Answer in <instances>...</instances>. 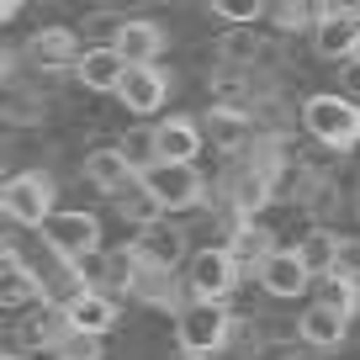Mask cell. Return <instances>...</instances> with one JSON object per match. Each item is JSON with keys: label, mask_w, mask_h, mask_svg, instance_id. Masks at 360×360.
<instances>
[{"label": "cell", "mask_w": 360, "mask_h": 360, "mask_svg": "<svg viewBox=\"0 0 360 360\" xmlns=\"http://www.w3.org/2000/svg\"><path fill=\"white\" fill-rule=\"evenodd\" d=\"M302 127L318 138L323 148H355L360 143V106L339 90H323V96H307L302 101Z\"/></svg>", "instance_id": "6da1fadb"}, {"label": "cell", "mask_w": 360, "mask_h": 360, "mask_svg": "<svg viewBox=\"0 0 360 360\" xmlns=\"http://www.w3.org/2000/svg\"><path fill=\"white\" fill-rule=\"evenodd\" d=\"M53 196H58V186H53L48 169H16V175L0 186V212L11 217L16 228H43L48 217L58 212Z\"/></svg>", "instance_id": "7a4b0ae2"}, {"label": "cell", "mask_w": 360, "mask_h": 360, "mask_svg": "<svg viewBox=\"0 0 360 360\" xmlns=\"http://www.w3.org/2000/svg\"><path fill=\"white\" fill-rule=\"evenodd\" d=\"M228 334H233L228 302H186L175 313V339H180L186 355H207L212 360L217 349H228Z\"/></svg>", "instance_id": "3957f363"}, {"label": "cell", "mask_w": 360, "mask_h": 360, "mask_svg": "<svg viewBox=\"0 0 360 360\" xmlns=\"http://www.w3.org/2000/svg\"><path fill=\"white\" fill-rule=\"evenodd\" d=\"M238 276H244V265H238L223 244H207V249H196L191 265H186V297H191V302H228Z\"/></svg>", "instance_id": "277c9868"}, {"label": "cell", "mask_w": 360, "mask_h": 360, "mask_svg": "<svg viewBox=\"0 0 360 360\" xmlns=\"http://www.w3.org/2000/svg\"><path fill=\"white\" fill-rule=\"evenodd\" d=\"M37 233H43L48 255H58V259H69V265H79L85 255H96V249H101V217L64 207V212H53L43 228H37Z\"/></svg>", "instance_id": "5b68a950"}, {"label": "cell", "mask_w": 360, "mask_h": 360, "mask_svg": "<svg viewBox=\"0 0 360 360\" xmlns=\"http://www.w3.org/2000/svg\"><path fill=\"white\" fill-rule=\"evenodd\" d=\"M143 186L154 191V202L165 212H191V207L207 202V175L196 165H154L143 175Z\"/></svg>", "instance_id": "8992f818"}, {"label": "cell", "mask_w": 360, "mask_h": 360, "mask_svg": "<svg viewBox=\"0 0 360 360\" xmlns=\"http://www.w3.org/2000/svg\"><path fill=\"white\" fill-rule=\"evenodd\" d=\"M79 53H85V37L75 27H37L27 37V64L32 69H64V75H75Z\"/></svg>", "instance_id": "52a82bcc"}, {"label": "cell", "mask_w": 360, "mask_h": 360, "mask_svg": "<svg viewBox=\"0 0 360 360\" xmlns=\"http://www.w3.org/2000/svg\"><path fill=\"white\" fill-rule=\"evenodd\" d=\"M69 328H75V323H69V313H64V307L37 302V307H27V313L16 318L11 339H16V349H58Z\"/></svg>", "instance_id": "ba28073f"}, {"label": "cell", "mask_w": 360, "mask_h": 360, "mask_svg": "<svg viewBox=\"0 0 360 360\" xmlns=\"http://www.w3.org/2000/svg\"><path fill=\"white\" fill-rule=\"evenodd\" d=\"M133 249H138V259H148V265H165V270H175V265H191V233H186V223H154V228H143V233L133 238Z\"/></svg>", "instance_id": "9c48e42d"}, {"label": "cell", "mask_w": 360, "mask_h": 360, "mask_svg": "<svg viewBox=\"0 0 360 360\" xmlns=\"http://www.w3.org/2000/svg\"><path fill=\"white\" fill-rule=\"evenodd\" d=\"M259 286H265V297H276V302H292V297H302L307 286H313V270L302 265L297 249H276V255L259 265Z\"/></svg>", "instance_id": "30bf717a"}, {"label": "cell", "mask_w": 360, "mask_h": 360, "mask_svg": "<svg viewBox=\"0 0 360 360\" xmlns=\"http://www.w3.org/2000/svg\"><path fill=\"white\" fill-rule=\"evenodd\" d=\"M165 96H169V75L159 64H133V69H127V79H122V90H117V101H122L127 112H138V117L159 112Z\"/></svg>", "instance_id": "8fae6325"}, {"label": "cell", "mask_w": 360, "mask_h": 360, "mask_svg": "<svg viewBox=\"0 0 360 360\" xmlns=\"http://www.w3.org/2000/svg\"><path fill=\"white\" fill-rule=\"evenodd\" d=\"M154 133H159V165H196L207 143L196 117H165V122H154Z\"/></svg>", "instance_id": "7c38bea8"}, {"label": "cell", "mask_w": 360, "mask_h": 360, "mask_svg": "<svg viewBox=\"0 0 360 360\" xmlns=\"http://www.w3.org/2000/svg\"><path fill=\"white\" fill-rule=\"evenodd\" d=\"M127 58L117 53V48H85L79 53V64H75V79L85 90H101V96H117L122 90V79H127Z\"/></svg>", "instance_id": "4fadbf2b"}, {"label": "cell", "mask_w": 360, "mask_h": 360, "mask_svg": "<svg viewBox=\"0 0 360 360\" xmlns=\"http://www.w3.org/2000/svg\"><path fill=\"white\" fill-rule=\"evenodd\" d=\"M202 133L212 138V148H223V154H249L255 148V117L249 112H228V106H212V112L202 117Z\"/></svg>", "instance_id": "5bb4252c"}, {"label": "cell", "mask_w": 360, "mask_h": 360, "mask_svg": "<svg viewBox=\"0 0 360 360\" xmlns=\"http://www.w3.org/2000/svg\"><path fill=\"white\" fill-rule=\"evenodd\" d=\"M313 48H318V58H355L360 53V11H334V16H323V22L313 27Z\"/></svg>", "instance_id": "9a60e30c"}, {"label": "cell", "mask_w": 360, "mask_h": 360, "mask_svg": "<svg viewBox=\"0 0 360 360\" xmlns=\"http://www.w3.org/2000/svg\"><path fill=\"white\" fill-rule=\"evenodd\" d=\"M85 180L101 196H117L122 186H133V180H138V169L122 159V148H117V143H101V148H90V154H85Z\"/></svg>", "instance_id": "2e32d148"}, {"label": "cell", "mask_w": 360, "mask_h": 360, "mask_svg": "<svg viewBox=\"0 0 360 360\" xmlns=\"http://www.w3.org/2000/svg\"><path fill=\"white\" fill-rule=\"evenodd\" d=\"M297 255H302V265L313 270V281H328L339 270V255H345V233H334V228H307L302 238H297Z\"/></svg>", "instance_id": "e0dca14e"}, {"label": "cell", "mask_w": 360, "mask_h": 360, "mask_svg": "<svg viewBox=\"0 0 360 360\" xmlns=\"http://www.w3.org/2000/svg\"><path fill=\"white\" fill-rule=\"evenodd\" d=\"M64 313H69V323H75L79 334L106 339V334L117 328V297H112V292H79Z\"/></svg>", "instance_id": "ac0fdd59"}, {"label": "cell", "mask_w": 360, "mask_h": 360, "mask_svg": "<svg viewBox=\"0 0 360 360\" xmlns=\"http://www.w3.org/2000/svg\"><path fill=\"white\" fill-rule=\"evenodd\" d=\"M133 302L143 307H186L180 302V281H175V270L165 265H148V259H138V276H133Z\"/></svg>", "instance_id": "d6986e66"}, {"label": "cell", "mask_w": 360, "mask_h": 360, "mask_svg": "<svg viewBox=\"0 0 360 360\" xmlns=\"http://www.w3.org/2000/svg\"><path fill=\"white\" fill-rule=\"evenodd\" d=\"M297 328H302V345L307 349H339V345H345V334H349V318L334 313V307H323V302H313V307H302Z\"/></svg>", "instance_id": "ffe728a7"}, {"label": "cell", "mask_w": 360, "mask_h": 360, "mask_svg": "<svg viewBox=\"0 0 360 360\" xmlns=\"http://www.w3.org/2000/svg\"><path fill=\"white\" fill-rule=\"evenodd\" d=\"M169 48V32L159 22H148V16H133L122 32V43H117V53L127 58V64H159V53Z\"/></svg>", "instance_id": "44dd1931"}, {"label": "cell", "mask_w": 360, "mask_h": 360, "mask_svg": "<svg viewBox=\"0 0 360 360\" xmlns=\"http://www.w3.org/2000/svg\"><path fill=\"white\" fill-rule=\"evenodd\" d=\"M212 58L223 69H255L259 58H265V37H259L255 27H228V32L212 43Z\"/></svg>", "instance_id": "7402d4cb"}, {"label": "cell", "mask_w": 360, "mask_h": 360, "mask_svg": "<svg viewBox=\"0 0 360 360\" xmlns=\"http://www.w3.org/2000/svg\"><path fill=\"white\" fill-rule=\"evenodd\" d=\"M228 255H233L244 270H259L270 255H276V233H270L265 223H255V217H249V223L233 228V238H228Z\"/></svg>", "instance_id": "603a6c76"}, {"label": "cell", "mask_w": 360, "mask_h": 360, "mask_svg": "<svg viewBox=\"0 0 360 360\" xmlns=\"http://www.w3.org/2000/svg\"><path fill=\"white\" fill-rule=\"evenodd\" d=\"M112 207L122 212V223L138 228V233H143V228H154V223H165V207L154 202V191L143 186V175H138L133 186H122V191L112 196Z\"/></svg>", "instance_id": "cb8c5ba5"}, {"label": "cell", "mask_w": 360, "mask_h": 360, "mask_svg": "<svg viewBox=\"0 0 360 360\" xmlns=\"http://www.w3.org/2000/svg\"><path fill=\"white\" fill-rule=\"evenodd\" d=\"M122 32H127V16L106 11V6H96V11L79 22V37H85V48H117V43H122Z\"/></svg>", "instance_id": "d4e9b609"}, {"label": "cell", "mask_w": 360, "mask_h": 360, "mask_svg": "<svg viewBox=\"0 0 360 360\" xmlns=\"http://www.w3.org/2000/svg\"><path fill=\"white\" fill-rule=\"evenodd\" d=\"M270 16L281 32H297V27H318L328 16V0H270Z\"/></svg>", "instance_id": "484cf974"}, {"label": "cell", "mask_w": 360, "mask_h": 360, "mask_svg": "<svg viewBox=\"0 0 360 360\" xmlns=\"http://www.w3.org/2000/svg\"><path fill=\"white\" fill-rule=\"evenodd\" d=\"M117 148H122V159L138 169V175H148V169L159 165V133L154 127H127V133L117 138Z\"/></svg>", "instance_id": "4316f807"}, {"label": "cell", "mask_w": 360, "mask_h": 360, "mask_svg": "<svg viewBox=\"0 0 360 360\" xmlns=\"http://www.w3.org/2000/svg\"><path fill=\"white\" fill-rule=\"evenodd\" d=\"M318 302L334 307V313H345V318H355L360 313V281H349V276H328L323 292H318Z\"/></svg>", "instance_id": "83f0119b"}, {"label": "cell", "mask_w": 360, "mask_h": 360, "mask_svg": "<svg viewBox=\"0 0 360 360\" xmlns=\"http://www.w3.org/2000/svg\"><path fill=\"white\" fill-rule=\"evenodd\" d=\"M207 6H212V16L228 22V27H255L259 16L270 11V0H207Z\"/></svg>", "instance_id": "f1b7e54d"}, {"label": "cell", "mask_w": 360, "mask_h": 360, "mask_svg": "<svg viewBox=\"0 0 360 360\" xmlns=\"http://www.w3.org/2000/svg\"><path fill=\"white\" fill-rule=\"evenodd\" d=\"M6 127H37L48 117V106H43V96H22V90H11V101H6Z\"/></svg>", "instance_id": "f546056e"}, {"label": "cell", "mask_w": 360, "mask_h": 360, "mask_svg": "<svg viewBox=\"0 0 360 360\" xmlns=\"http://www.w3.org/2000/svg\"><path fill=\"white\" fill-rule=\"evenodd\" d=\"M53 360H106V345L96 334H79V328H69L64 345L53 349Z\"/></svg>", "instance_id": "4dcf8cb0"}, {"label": "cell", "mask_w": 360, "mask_h": 360, "mask_svg": "<svg viewBox=\"0 0 360 360\" xmlns=\"http://www.w3.org/2000/svg\"><path fill=\"white\" fill-rule=\"evenodd\" d=\"M339 96H349V101L360 106V53L339 64Z\"/></svg>", "instance_id": "1f68e13d"}, {"label": "cell", "mask_w": 360, "mask_h": 360, "mask_svg": "<svg viewBox=\"0 0 360 360\" xmlns=\"http://www.w3.org/2000/svg\"><path fill=\"white\" fill-rule=\"evenodd\" d=\"M106 11H117V16H127L133 22V11H143V6H154V0H101Z\"/></svg>", "instance_id": "d6a6232c"}, {"label": "cell", "mask_w": 360, "mask_h": 360, "mask_svg": "<svg viewBox=\"0 0 360 360\" xmlns=\"http://www.w3.org/2000/svg\"><path fill=\"white\" fill-rule=\"evenodd\" d=\"M16 11H22V0H0V22H16Z\"/></svg>", "instance_id": "836d02e7"}, {"label": "cell", "mask_w": 360, "mask_h": 360, "mask_svg": "<svg viewBox=\"0 0 360 360\" xmlns=\"http://www.w3.org/2000/svg\"><path fill=\"white\" fill-rule=\"evenodd\" d=\"M281 360H323V349H307L302 345V349H292V355H281Z\"/></svg>", "instance_id": "e575fe53"}, {"label": "cell", "mask_w": 360, "mask_h": 360, "mask_svg": "<svg viewBox=\"0 0 360 360\" xmlns=\"http://www.w3.org/2000/svg\"><path fill=\"white\" fill-rule=\"evenodd\" d=\"M6 360H32V355H22V349H11V355H6Z\"/></svg>", "instance_id": "d590c367"}, {"label": "cell", "mask_w": 360, "mask_h": 360, "mask_svg": "<svg viewBox=\"0 0 360 360\" xmlns=\"http://www.w3.org/2000/svg\"><path fill=\"white\" fill-rule=\"evenodd\" d=\"M175 360H207V355H186V349H180V355H175Z\"/></svg>", "instance_id": "8d00e7d4"}]
</instances>
